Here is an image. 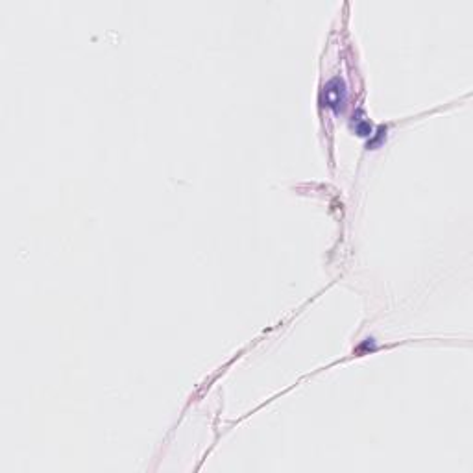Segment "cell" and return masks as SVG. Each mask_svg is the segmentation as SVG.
I'll return each mask as SVG.
<instances>
[{
	"label": "cell",
	"instance_id": "1",
	"mask_svg": "<svg viewBox=\"0 0 473 473\" xmlns=\"http://www.w3.org/2000/svg\"><path fill=\"white\" fill-rule=\"evenodd\" d=\"M322 100L324 106L333 108V110H340L344 102H346V85L339 78L331 80L326 84L324 91H322Z\"/></svg>",
	"mask_w": 473,
	"mask_h": 473
}]
</instances>
